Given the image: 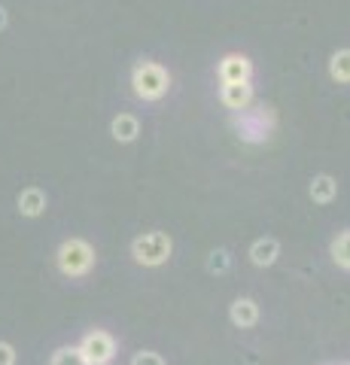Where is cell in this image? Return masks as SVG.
<instances>
[{
	"mask_svg": "<svg viewBox=\"0 0 350 365\" xmlns=\"http://www.w3.org/2000/svg\"><path fill=\"white\" fill-rule=\"evenodd\" d=\"M131 86L140 101H162L171 88V73L155 61H140L131 73Z\"/></svg>",
	"mask_w": 350,
	"mask_h": 365,
	"instance_id": "1",
	"label": "cell"
},
{
	"mask_svg": "<svg viewBox=\"0 0 350 365\" xmlns=\"http://www.w3.org/2000/svg\"><path fill=\"white\" fill-rule=\"evenodd\" d=\"M171 250H174V244L165 232H146L134 241L131 256H134V262H140L146 268H159L171 259Z\"/></svg>",
	"mask_w": 350,
	"mask_h": 365,
	"instance_id": "2",
	"label": "cell"
},
{
	"mask_svg": "<svg viewBox=\"0 0 350 365\" xmlns=\"http://www.w3.org/2000/svg\"><path fill=\"white\" fill-rule=\"evenodd\" d=\"M95 265V250L86 241H64L58 250V268L67 277H83Z\"/></svg>",
	"mask_w": 350,
	"mask_h": 365,
	"instance_id": "3",
	"label": "cell"
},
{
	"mask_svg": "<svg viewBox=\"0 0 350 365\" xmlns=\"http://www.w3.org/2000/svg\"><path fill=\"white\" fill-rule=\"evenodd\" d=\"M235 128L241 131L244 140L250 143H262L268 140L271 128H274V116H271L268 107H256V110H238V119H235Z\"/></svg>",
	"mask_w": 350,
	"mask_h": 365,
	"instance_id": "4",
	"label": "cell"
},
{
	"mask_svg": "<svg viewBox=\"0 0 350 365\" xmlns=\"http://www.w3.org/2000/svg\"><path fill=\"white\" fill-rule=\"evenodd\" d=\"M80 350L92 365H107L113 356H116V341H113L107 332H88L83 338Z\"/></svg>",
	"mask_w": 350,
	"mask_h": 365,
	"instance_id": "5",
	"label": "cell"
},
{
	"mask_svg": "<svg viewBox=\"0 0 350 365\" xmlns=\"http://www.w3.org/2000/svg\"><path fill=\"white\" fill-rule=\"evenodd\" d=\"M253 64L247 55H225L220 61V79L222 83H250Z\"/></svg>",
	"mask_w": 350,
	"mask_h": 365,
	"instance_id": "6",
	"label": "cell"
},
{
	"mask_svg": "<svg viewBox=\"0 0 350 365\" xmlns=\"http://www.w3.org/2000/svg\"><path fill=\"white\" fill-rule=\"evenodd\" d=\"M220 101H222V107H229L235 113L247 110L250 107V101H253V86L250 83H222Z\"/></svg>",
	"mask_w": 350,
	"mask_h": 365,
	"instance_id": "7",
	"label": "cell"
},
{
	"mask_svg": "<svg viewBox=\"0 0 350 365\" xmlns=\"http://www.w3.org/2000/svg\"><path fill=\"white\" fill-rule=\"evenodd\" d=\"M110 134L116 137L119 143L138 140V134H140V122H138V116H131V113H119V116L113 119V125H110Z\"/></svg>",
	"mask_w": 350,
	"mask_h": 365,
	"instance_id": "8",
	"label": "cell"
},
{
	"mask_svg": "<svg viewBox=\"0 0 350 365\" xmlns=\"http://www.w3.org/2000/svg\"><path fill=\"white\" fill-rule=\"evenodd\" d=\"M277 256H280V244L274 241V237H259V241L250 247V259H253V265H259V268L274 265Z\"/></svg>",
	"mask_w": 350,
	"mask_h": 365,
	"instance_id": "9",
	"label": "cell"
},
{
	"mask_svg": "<svg viewBox=\"0 0 350 365\" xmlns=\"http://www.w3.org/2000/svg\"><path fill=\"white\" fill-rule=\"evenodd\" d=\"M229 317H232V323H235V326L250 329V326H256V323H259V304H256L253 299H238V302L232 304Z\"/></svg>",
	"mask_w": 350,
	"mask_h": 365,
	"instance_id": "10",
	"label": "cell"
},
{
	"mask_svg": "<svg viewBox=\"0 0 350 365\" xmlns=\"http://www.w3.org/2000/svg\"><path fill=\"white\" fill-rule=\"evenodd\" d=\"M335 195H338V182L329 174L314 177V182H311V198H314V204H332Z\"/></svg>",
	"mask_w": 350,
	"mask_h": 365,
	"instance_id": "11",
	"label": "cell"
},
{
	"mask_svg": "<svg viewBox=\"0 0 350 365\" xmlns=\"http://www.w3.org/2000/svg\"><path fill=\"white\" fill-rule=\"evenodd\" d=\"M19 210H21V216H40L43 210H46V195H43L37 186L25 189L19 195Z\"/></svg>",
	"mask_w": 350,
	"mask_h": 365,
	"instance_id": "12",
	"label": "cell"
},
{
	"mask_svg": "<svg viewBox=\"0 0 350 365\" xmlns=\"http://www.w3.org/2000/svg\"><path fill=\"white\" fill-rule=\"evenodd\" d=\"M329 76L341 86L350 83V49H338L329 58Z\"/></svg>",
	"mask_w": 350,
	"mask_h": 365,
	"instance_id": "13",
	"label": "cell"
},
{
	"mask_svg": "<svg viewBox=\"0 0 350 365\" xmlns=\"http://www.w3.org/2000/svg\"><path fill=\"white\" fill-rule=\"evenodd\" d=\"M332 259H335V265H341L344 271H350V228L332 241Z\"/></svg>",
	"mask_w": 350,
	"mask_h": 365,
	"instance_id": "14",
	"label": "cell"
},
{
	"mask_svg": "<svg viewBox=\"0 0 350 365\" xmlns=\"http://www.w3.org/2000/svg\"><path fill=\"white\" fill-rule=\"evenodd\" d=\"M49 365H92V362L83 356L80 347H61V350H55Z\"/></svg>",
	"mask_w": 350,
	"mask_h": 365,
	"instance_id": "15",
	"label": "cell"
},
{
	"mask_svg": "<svg viewBox=\"0 0 350 365\" xmlns=\"http://www.w3.org/2000/svg\"><path fill=\"white\" fill-rule=\"evenodd\" d=\"M229 265H232V256L225 253V250H213L210 259H207V271L210 274H225V271H229Z\"/></svg>",
	"mask_w": 350,
	"mask_h": 365,
	"instance_id": "16",
	"label": "cell"
},
{
	"mask_svg": "<svg viewBox=\"0 0 350 365\" xmlns=\"http://www.w3.org/2000/svg\"><path fill=\"white\" fill-rule=\"evenodd\" d=\"M131 365H165V359L155 350H140L138 356L131 359Z\"/></svg>",
	"mask_w": 350,
	"mask_h": 365,
	"instance_id": "17",
	"label": "cell"
},
{
	"mask_svg": "<svg viewBox=\"0 0 350 365\" xmlns=\"http://www.w3.org/2000/svg\"><path fill=\"white\" fill-rule=\"evenodd\" d=\"M0 365H16V350L6 341H0Z\"/></svg>",
	"mask_w": 350,
	"mask_h": 365,
	"instance_id": "18",
	"label": "cell"
},
{
	"mask_svg": "<svg viewBox=\"0 0 350 365\" xmlns=\"http://www.w3.org/2000/svg\"><path fill=\"white\" fill-rule=\"evenodd\" d=\"M6 21H9V16H6V9H4V6H0V31H4V28H6Z\"/></svg>",
	"mask_w": 350,
	"mask_h": 365,
	"instance_id": "19",
	"label": "cell"
}]
</instances>
